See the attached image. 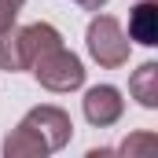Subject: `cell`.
Returning a JSON list of instances; mask_svg holds the SVG:
<instances>
[{
  "mask_svg": "<svg viewBox=\"0 0 158 158\" xmlns=\"http://www.w3.org/2000/svg\"><path fill=\"white\" fill-rule=\"evenodd\" d=\"M85 44H88V55L103 66V70H118L129 63V52H132V40L125 37L121 22L114 15H99L88 22V33H85Z\"/></svg>",
  "mask_w": 158,
  "mask_h": 158,
  "instance_id": "1",
  "label": "cell"
},
{
  "mask_svg": "<svg viewBox=\"0 0 158 158\" xmlns=\"http://www.w3.org/2000/svg\"><path fill=\"white\" fill-rule=\"evenodd\" d=\"M30 70H33V77H37L40 88L59 92V96L63 92H77L81 85H85V63H81L70 48H63V44L52 48L48 55H40Z\"/></svg>",
  "mask_w": 158,
  "mask_h": 158,
  "instance_id": "2",
  "label": "cell"
},
{
  "mask_svg": "<svg viewBox=\"0 0 158 158\" xmlns=\"http://www.w3.org/2000/svg\"><path fill=\"white\" fill-rule=\"evenodd\" d=\"M22 121L44 140L48 155L63 151V147L74 140V121H70V114H66L63 107H55V103H40V107H33V110H26Z\"/></svg>",
  "mask_w": 158,
  "mask_h": 158,
  "instance_id": "3",
  "label": "cell"
},
{
  "mask_svg": "<svg viewBox=\"0 0 158 158\" xmlns=\"http://www.w3.org/2000/svg\"><path fill=\"white\" fill-rule=\"evenodd\" d=\"M81 110L85 121L96 125V129H107V125H118L125 114V99H121V88L114 85H92L81 99Z\"/></svg>",
  "mask_w": 158,
  "mask_h": 158,
  "instance_id": "4",
  "label": "cell"
},
{
  "mask_svg": "<svg viewBox=\"0 0 158 158\" xmlns=\"http://www.w3.org/2000/svg\"><path fill=\"white\" fill-rule=\"evenodd\" d=\"M19 44H22V59H26V70H30L40 55H48L52 48L63 44V33L52 22H30V26H19Z\"/></svg>",
  "mask_w": 158,
  "mask_h": 158,
  "instance_id": "5",
  "label": "cell"
},
{
  "mask_svg": "<svg viewBox=\"0 0 158 158\" xmlns=\"http://www.w3.org/2000/svg\"><path fill=\"white\" fill-rule=\"evenodd\" d=\"M129 40L155 48L158 44V0H136L129 11Z\"/></svg>",
  "mask_w": 158,
  "mask_h": 158,
  "instance_id": "6",
  "label": "cell"
},
{
  "mask_svg": "<svg viewBox=\"0 0 158 158\" xmlns=\"http://www.w3.org/2000/svg\"><path fill=\"white\" fill-rule=\"evenodd\" d=\"M44 155H48L44 140H40L26 121H19L7 132V140H4V158H44Z\"/></svg>",
  "mask_w": 158,
  "mask_h": 158,
  "instance_id": "7",
  "label": "cell"
},
{
  "mask_svg": "<svg viewBox=\"0 0 158 158\" xmlns=\"http://www.w3.org/2000/svg\"><path fill=\"white\" fill-rule=\"evenodd\" d=\"M129 96H132L143 110H158V63H143L140 70H132V77H129Z\"/></svg>",
  "mask_w": 158,
  "mask_h": 158,
  "instance_id": "8",
  "label": "cell"
},
{
  "mask_svg": "<svg viewBox=\"0 0 158 158\" xmlns=\"http://www.w3.org/2000/svg\"><path fill=\"white\" fill-rule=\"evenodd\" d=\"M0 70H7V74H19V70H26L22 44H19V26H15V22L0 30Z\"/></svg>",
  "mask_w": 158,
  "mask_h": 158,
  "instance_id": "9",
  "label": "cell"
},
{
  "mask_svg": "<svg viewBox=\"0 0 158 158\" xmlns=\"http://www.w3.org/2000/svg\"><path fill=\"white\" fill-rule=\"evenodd\" d=\"M155 147H158V136H155V132H136V136H129V140H125L121 147H114V151L136 158L140 151H155Z\"/></svg>",
  "mask_w": 158,
  "mask_h": 158,
  "instance_id": "10",
  "label": "cell"
},
{
  "mask_svg": "<svg viewBox=\"0 0 158 158\" xmlns=\"http://www.w3.org/2000/svg\"><path fill=\"white\" fill-rule=\"evenodd\" d=\"M22 4H26V0H0V30H4V26H11V22L19 19Z\"/></svg>",
  "mask_w": 158,
  "mask_h": 158,
  "instance_id": "11",
  "label": "cell"
},
{
  "mask_svg": "<svg viewBox=\"0 0 158 158\" xmlns=\"http://www.w3.org/2000/svg\"><path fill=\"white\" fill-rule=\"evenodd\" d=\"M77 7H85V11H99V7H107V0H74Z\"/></svg>",
  "mask_w": 158,
  "mask_h": 158,
  "instance_id": "12",
  "label": "cell"
}]
</instances>
